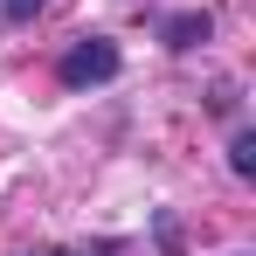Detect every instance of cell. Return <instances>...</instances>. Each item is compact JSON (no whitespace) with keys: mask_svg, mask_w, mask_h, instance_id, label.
<instances>
[{"mask_svg":"<svg viewBox=\"0 0 256 256\" xmlns=\"http://www.w3.org/2000/svg\"><path fill=\"white\" fill-rule=\"evenodd\" d=\"M228 166L242 173V180L256 173V132H236V146H228Z\"/></svg>","mask_w":256,"mask_h":256,"instance_id":"obj_3","label":"cell"},{"mask_svg":"<svg viewBox=\"0 0 256 256\" xmlns=\"http://www.w3.org/2000/svg\"><path fill=\"white\" fill-rule=\"evenodd\" d=\"M7 7V21H28V14H42V0H0Z\"/></svg>","mask_w":256,"mask_h":256,"instance_id":"obj_4","label":"cell"},{"mask_svg":"<svg viewBox=\"0 0 256 256\" xmlns=\"http://www.w3.org/2000/svg\"><path fill=\"white\" fill-rule=\"evenodd\" d=\"M56 76L70 90H90V84H111L118 76V48L104 42V35H84V42L62 48V62H56Z\"/></svg>","mask_w":256,"mask_h":256,"instance_id":"obj_1","label":"cell"},{"mask_svg":"<svg viewBox=\"0 0 256 256\" xmlns=\"http://www.w3.org/2000/svg\"><path fill=\"white\" fill-rule=\"evenodd\" d=\"M201 35H208V14H173V21H166V42L173 48H194Z\"/></svg>","mask_w":256,"mask_h":256,"instance_id":"obj_2","label":"cell"},{"mask_svg":"<svg viewBox=\"0 0 256 256\" xmlns=\"http://www.w3.org/2000/svg\"><path fill=\"white\" fill-rule=\"evenodd\" d=\"M48 256H84V250H48Z\"/></svg>","mask_w":256,"mask_h":256,"instance_id":"obj_5","label":"cell"}]
</instances>
